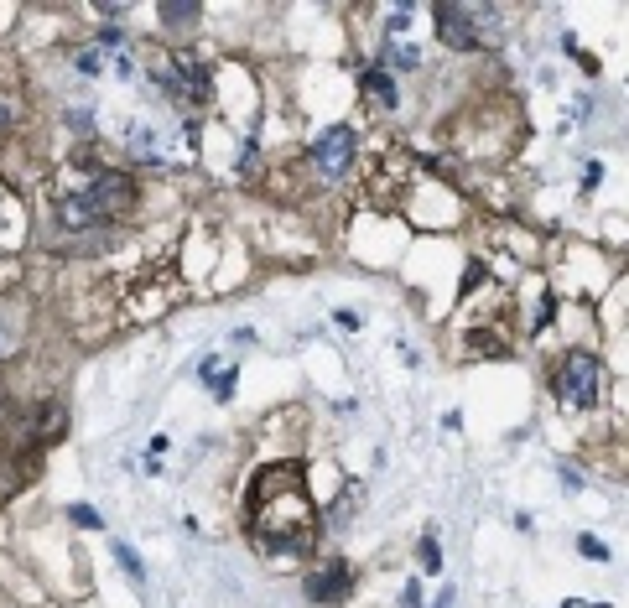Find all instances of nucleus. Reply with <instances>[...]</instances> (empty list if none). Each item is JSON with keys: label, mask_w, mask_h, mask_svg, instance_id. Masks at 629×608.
<instances>
[{"label": "nucleus", "mask_w": 629, "mask_h": 608, "mask_svg": "<svg viewBox=\"0 0 629 608\" xmlns=\"http://www.w3.org/2000/svg\"><path fill=\"white\" fill-rule=\"evenodd\" d=\"M245 531L260 557H307L318 546L323 515L307 494V463L281 458L255 473L245 494Z\"/></svg>", "instance_id": "1"}, {"label": "nucleus", "mask_w": 629, "mask_h": 608, "mask_svg": "<svg viewBox=\"0 0 629 608\" xmlns=\"http://www.w3.org/2000/svg\"><path fill=\"white\" fill-rule=\"evenodd\" d=\"M604 359L588 354V349H572L557 359L552 369V390H557V401L567 411H598V401H604Z\"/></svg>", "instance_id": "2"}, {"label": "nucleus", "mask_w": 629, "mask_h": 608, "mask_svg": "<svg viewBox=\"0 0 629 608\" xmlns=\"http://www.w3.org/2000/svg\"><path fill=\"white\" fill-rule=\"evenodd\" d=\"M307 167L318 182H349V172L359 167V136L354 125H328L318 141L307 146Z\"/></svg>", "instance_id": "3"}, {"label": "nucleus", "mask_w": 629, "mask_h": 608, "mask_svg": "<svg viewBox=\"0 0 629 608\" xmlns=\"http://www.w3.org/2000/svg\"><path fill=\"white\" fill-rule=\"evenodd\" d=\"M89 198V208L104 219V224H115V219H125L130 208L141 203V188H136V177L130 172H120V167H104V172H94V177H84V188H78Z\"/></svg>", "instance_id": "4"}, {"label": "nucleus", "mask_w": 629, "mask_h": 608, "mask_svg": "<svg viewBox=\"0 0 629 608\" xmlns=\"http://www.w3.org/2000/svg\"><path fill=\"white\" fill-rule=\"evenodd\" d=\"M354 588H359V572H354V562H349V557H333V562L312 567V572L302 577V598H307V603H318V608H338V603H349V598H354Z\"/></svg>", "instance_id": "5"}, {"label": "nucleus", "mask_w": 629, "mask_h": 608, "mask_svg": "<svg viewBox=\"0 0 629 608\" xmlns=\"http://www.w3.org/2000/svg\"><path fill=\"white\" fill-rule=\"evenodd\" d=\"M432 21H437V42L448 52H474L479 47L474 6H453V0H442V6H432Z\"/></svg>", "instance_id": "6"}, {"label": "nucleus", "mask_w": 629, "mask_h": 608, "mask_svg": "<svg viewBox=\"0 0 629 608\" xmlns=\"http://www.w3.org/2000/svg\"><path fill=\"white\" fill-rule=\"evenodd\" d=\"M52 224H58L63 234H94V229H104V219L94 214V208H89V198L78 193V188L52 198Z\"/></svg>", "instance_id": "7"}, {"label": "nucleus", "mask_w": 629, "mask_h": 608, "mask_svg": "<svg viewBox=\"0 0 629 608\" xmlns=\"http://www.w3.org/2000/svg\"><path fill=\"white\" fill-rule=\"evenodd\" d=\"M125 146L141 167H167V146H162L151 120H125Z\"/></svg>", "instance_id": "8"}, {"label": "nucleus", "mask_w": 629, "mask_h": 608, "mask_svg": "<svg viewBox=\"0 0 629 608\" xmlns=\"http://www.w3.org/2000/svg\"><path fill=\"white\" fill-rule=\"evenodd\" d=\"M68 432V406L63 401H42L32 411V427H26V442L32 447H47V442H58Z\"/></svg>", "instance_id": "9"}, {"label": "nucleus", "mask_w": 629, "mask_h": 608, "mask_svg": "<svg viewBox=\"0 0 629 608\" xmlns=\"http://www.w3.org/2000/svg\"><path fill=\"white\" fill-rule=\"evenodd\" d=\"M359 94L375 99L380 110H401V78L385 73V68H364V73H359Z\"/></svg>", "instance_id": "10"}, {"label": "nucleus", "mask_w": 629, "mask_h": 608, "mask_svg": "<svg viewBox=\"0 0 629 608\" xmlns=\"http://www.w3.org/2000/svg\"><path fill=\"white\" fill-rule=\"evenodd\" d=\"M198 380L208 385V395H214V401H229L234 385H240V369H234L229 359H219V354H208V359L198 364Z\"/></svg>", "instance_id": "11"}, {"label": "nucleus", "mask_w": 629, "mask_h": 608, "mask_svg": "<svg viewBox=\"0 0 629 608\" xmlns=\"http://www.w3.org/2000/svg\"><path fill=\"white\" fill-rule=\"evenodd\" d=\"M156 21L167 26L172 42H182V37H193V26L203 21V6H193V0L188 6H156Z\"/></svg>", "instance_id": "12"}, {"label": "nucleus", "mask_w": 629, "mask_h": 608, "mask_svg": "<svg viewBox=\"0 0 629 608\" xmlns=\"http://www.w3.org/2000/svg\"><path fill=\"white\" fill-rule=\"evenodd\" d=\"M416 562H422V572H427V577H437V572H442V541H437V525H427L422 541H416Z\"/></svg>", "instance_id": "13"}, {"label": "nucleus", "mask_w": 629, "mask_h": 608, "mask_svg": "<svg viewBox=\"0 0 629 608\" xmlns=\"http://www.w3.org/2000/svg\"><path fill=\"white\" fill-rule=\"evenodd\" d=\"M110 551H115V562L125 567L130 583H146V562L136 557V546H130V541H110Z\"/></svg>", "instance_id": "14"}, {"label": "nucleus", "mask_w": 629, "mask_h": 608, "mask_svg": "<svg viewBox=\"0 0 629 608\" xmlns=\"http://www.w3.org/2000/svg\"><path fill=\"white\" fill-rule=\"evenodd\" d=\"M359 505H364V484H349V489H344V499L333 505L328 525H344V520H354V515H359Z\"/></svg>", "instance_id": "15"}, {"label": "nucleus", "mask_w": 629, "mask_h": 608, "mask_svg": "<svg viewBox=\"0 0 629 608\" xmlns=\"http://www.w3.org/2000/svg\"><path fill=\"white\" fill-rule=\"evenodd\" d=\"M73 68L84 73V78H104V68H110V58H104L99 47H84V52H73Z\"/></svg>", "instance_id": "16"}, {"label": "nucleus", "mask_w": 629, "mask_h": 608, "mask_svg": "<svg viewBox=\"0 0 629 608\" xmlns=\"http://www.w3.org/2000/svg\"><path fill=\"white\" fill-rule=\"evenodd\" d=\"M68 520L78 525V531H99V536H104V515L89 510V505H68Z\"/></svg>", "instance_id": "17"}, {"label": "nucleus", "mask_w": 629, "mask_h": 608, "mask_svg": "<svg viewBox=\"0 0 629 608\" xmlns=\"http://www.w3.org/2000/svg\"><path fill=\"white\" fill-rule=\"evenodd\" d=\"M63 125L73 130V136H94V130H99L94 110H63Z\"/></svg>", "instance_id": "18"}, {"label": "nucleus", "mask_w": 629, "mask_h": 608, "mask_svg": "<svg viewBox=\"0 0 629 608\" xmlns=\"http://www.w3.org/2000/svg\"><path fill=\"white\" fill-rule=\"evenodd\" d=\"M94 47H99V52H104V47L130 52V32H120V26H99V32H94Z\"/></svg>", "instance_id": "19"}, {"label": "nucleus", "mask_w": 629, "mask_h": 608, "mask_svg": "<svg viewBox=\"0 0 629 608\" xmlns=\"http://www.w3.org/2000/svg\"><path fill=\"white\" fill-rule=\"evenodd\" d=\"M411 21H416V6H396V11H390V16H385V37H390V42H396V37L406 32V26H411Z\"/></svg>", "instance_id": "20"}, {"label": "nucleus", "mask_w": 629, "mask_h": 608, "mask_svg": "<svg viewBox=\"0 0 629 608\" xmlns=\"http://www.w3.org/2000/svg\"><path fill=\"white\" fill-rule=\"evenodd\" d=\"M578 551H583L588 562H609V546L598 541V536H578Z\"/></svg>", "instance_id": "21"}, {"label": "nucleus", "mask_w": 629, "mask_h": 608, "mask_svg": "<svg viewBox=\"0 0 629 608\" xmlns=\"http://www.w3.org/2000/svg\"><path fill=\"white\" fill-rule=\"evenodd\" d=\"M557 479H562L567 489H583V473H578V468H572V463H557Z\"/></svg>", "instance_id": "22"}, {"label": "nucleus", "mask_w": 629, "mask_h": 608, "mask_svg": "<svg viewBox=\"0 0 629 608\" xmlns=\"http://www.w3.org/2000/svg\"><path fill=\"white\" fill-rule=\"evenodd\" d=\"M333 323H338V328H344V333H354V328H359V312H349V307H338V312H333Z\"/></svg>", "instance_id": "23"}, {"label": "nucleus", "mask_w": 629, "mask_h": 608, "mask_svg": "<svg viewBox=\"0 0 629 608\" xmlns=\"http://www.w3.org/2000/svg\"><path fill=\"white\" fill-rule=\"evenodd\" d=\"M11 125H16V104L0 99V130H11Z\"/></svg>", "instance_id": "24"}, {"label": "nucleus", "mask_w": 629, "mask_h": 608, "mask_svg": "<svg viewBox=\"0 0 629 608\" xmlns=\"http://www.w3.org/2000/svg\"><path fill=\"white\" fill-rule=\"evenodd\" d=\"M422 603V583H406V593H401V608H416Z\"/></svg>", "instance_id": "25"}, {"label": "nucleus", "mask_w": 629, "mask_h": 608, "mask_svg": "<svg viewBox=\"0 0 629 608\" xmlns=\"http://www.w3.org/2000/svg\"><path fill=\"white\" fill-rule=\"evenodd\" d=\"M598 177H604V162H588V172H583V188H593Z\"/></svg>", "instance_id": "26"}, {"label": "nucleus", "mask_w": 629, "mask_h": 608, "mask_svg": "<svg viewBox=\"0 0 629 608\" xmlns=\"http://www.w3.org/2000/svg\"><path fill=\"white\" fill-rule=\"evenodd\" d=\"M453 598H458V593H453V588H442V593H437V603H432V608H453Z\"/></svg>", "instance_id": "27"}, {"label": "nucleus", "mask_w": 629, "mask_h": 608, "mask_svg": "<svg viewBox=\"0 0 629 608\" xmlns=\"http://www.w3.org/2000/svg\"><path fill=\"white\" fill-rule=\"evenodd\" d=\"M562 608H609V603H583V598H567Z\"/></svg>", "instance_id": "28"}]
</instances>
